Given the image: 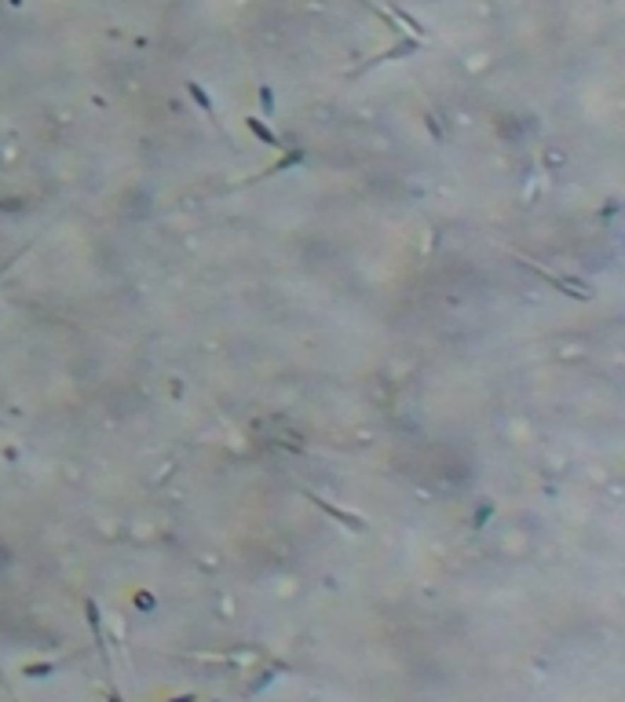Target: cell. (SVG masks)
<instances>
[{
  "mask_svg": "<svg viewBox=\"0 0 625 702\" xmlns=\"http://www.w3.org/2000/svg\"><path fill=\"white\" fill-rule=\"evenodd\" d=\"M296 491L300 494H304L315 508H322V513H326V516H333L340 527H348L351 530V534H366V530H370V523H366L362 516H355V513H348V508H340V505H333V501H326V498H322V494H315L311 491V486H296Z\"/></svg>",
  "mask_w": 625,
  "mask_h": 702,
  "instance_id": "6da1fadb",
  "label": "cell"
},
{
  "mask_svg": "<svg viewBox=\"0 0 625 702\" xmlns=\"http://www.w3.org/2000/svg\"><path fill=\"white\" fill-rule=\"evenodd\" d=\"M421 48H424V40H421V37H402L395 48H387V52L373 55L370 62H362L358 70H351V77H362V74H370L373 66H380V62H392V59H406V55H417Z\"/></svg>",
  "mask_w": 625,
  "mask_h": 702,
  "instance_id": "7a4b0ae2",
  "label": "cell"
},
{
  "mask_svg": "<svg viewBox=\"0 0 625 702\" xmlns=\"http://www.w3.org/2000/svg\"><path fill=\"white\" fill-rule=\"evenodd\" d=\"M84 619H88V629H92V640L99 648V655L110 662V644H106V629H103V611L92 597H84Z\"/></svg>",
  "mask_w": 625,
  "mask_h": 702,
  "instance_id": "3957f363",
  "label": "cell"
},
{
  "mask_svg": "<svg viewBox=\"0 0 625 702\" xmlns=\"http://www.w3.org/2000/svg\"><path fill=\"white\" fill-rule=\"evenodd\" d=\"M308 161V151H304V146H296V151H289L286 158H278L274 165H267L264 168V172L260 176H252L249 183H260V180H271V176H282V172H289V168H296V165H304Z\"/></svg>",
  "mask_w": 625,
  "mask_h": 702,
  "instance_id": "277c9868",
  "label": "cell"
},
{
  "mask_svg": "<svg viewBox=\"0 0 625 702\" xmlns=\"http://www.w3.org/2000/svg\"><path fill=\"white\" fill-rule=\"evenodd\" d=\"M515 264H520V267H527V271H534L537 274V279H542V282H549L556 293H563V296H571V300H589V296L585 293H578V289H571V282H563V279H556V274H549V271H542V267H537V264H530V260H523V257H515Z\"/></svg>",
  "mask_w": 625,
  "mask_h": 702,
  "instance_id": "5b68a950",
  "label": "cell"
},
{
  "mask_svg": "<svg viewBox=\"0 0 625 702\" xmlns=\"http://www.w3.org/2000/svg\"><path fill=\"white\" fill-rule=\"evenodd\" d=\"M187 95H190L194 103H198V110H201V114H205V117H209L212 124H216V129H220V132H223V124L216 121V106H212V95H209V92L201 88V84H198V81H187Z\"/></svg>",
  "mask_w": 625,
  "mask_h": 702,
  "instance_id": "8992f818",
  "label": "cell"
},
{
  "mask_svg": "<svg viewBox=\"0 0 625 702\" xmlns=\"http://www.w3.org/2000/svg\"><path fill=\"white\" fill-rule=\"evenodd\" d=\"M245 124H249V132L260 139L264 146H274V151H282V139L274 136V129H267L264 124V117H245Z\"/></svg>",
  "mask_w": 625,
  "mask_h": 702,
  "instance_id": "52a82bcc",
  "label": "cell"
},
{
  "mask_svg": "<svg viewBox=\"0 0 625 702\" xmlns=\"http://www.w3.org/2000/svg\"><path fill=\"white\" fill-rule=\"evenodd\" d=\"M395 15H399V18H402V23H406V26H409V30H414V33H417V37H421V40H424V37H428V26H424V23H417V18H414V15H409V11H406V8H395Z\"/></svg>",
  "mask_w": 625,
  "mask_h": 702,
  "instance_id": "ba28073f",
  "label": "cell"
},
{
  "mask_svg": "<svg viewBox=\"0 0 625 702\" xmlns=\"http://www.w3.org/2000/svg\"><path fill=\"white\" fill-rule=\"evenodd\" d=\"M23 673H26V677H52L55 666H52V662H33V666H26Z\"/></svg>",
  "mask_w": 625,
  "mask_h": 702,
  "instance_id": "9c48e42d",
  "label": "cell"
},
{
  "mask_svg": "<svg viewBox=\"0 0 625 702\" xmlns=\"http://www.w3.org/2000/svg\"><path fill=\"white\" fill-rule=\"evenodd\" d=\"M490 516H493V501H486L483 508H476V516H472V527H476V530H479V527H483V523H486Z\"/></svg>",
  "mask_w": 625,
  "mask_h": 702,
  "instance_id": "30bf717a",
  "label": "cell"
},
{
  "mask_svg": "<svg viewBox=\"0 0 625 702\" xmlns=\"http://www.w3.org/2000/svg\"><path fill=\"white\" fill-rule=\"evenodd\" d=\"M260 106H264V114H271V110H274V95H271L267 84H260Z\"/></svg>",
  "mask_w": 625,
  "mask_h": 702,
  "instance_id": "8fae6325",
  "label": "cell"
},
{
  "mask_svg": "<svg viewBox=\"0 0 625 702\" xmlns=\"http://www.w3.org/2000/svg\"><path fill=\"white\" fill-rule=\"evenodd\" d=\"M424 124H428V132H432L436 139H443V132H439V124H436V117H432V114H424Z\"/></svg>",
  "mask_w": 625,
  "mask_h": 702,
  "instance_id": "7c38bea8",
  "label": "cell"
},
{
  "mask_svg": "<svg viewBox=\"0 0 625 702\" xmlns=\"http://www.w3.org/2000/svg\"><path fill=\"white\" fill-rule=\"evenodd\" d=\"M23 252H26V249H18L15 257H8L4 264H0V274H4V271H11V264H18V260H23Z\"/></svg>",
  "mask_w": 625,
  "mask_h": 702,
  "instance_id": "4fadbf2b",
  "label": "cell"
},
{
  "mask_svg": "<svg viewBox=\"0 0 625 702\" xmlns=\"http://www.w3.org/2000/svg\"><path fill=\"white\" fill-rule=\"evenodd\" d=\"M103 698H106V702H124V698H121L114 688H103Z\"/></svg>",
  "mask_w": 625,
  "mask_h": 702,
  "instance_id": "5bb4252c",
  "label": "cell"
},
{
  "mask_svg": "<svg viewBox=\"0 0 625 702\" xmlns=\"http://www.w3.org/2000/svg\"><path fill=\"white\" fill-rule=\"evenodd\" d=\"M168 702H198V695H176V698H168Z\"/></svg>",
  "mask_w": 625,
  "mask_h": 702,
  "instance_id": "9a60e30c",
  "label": "cell"
},
{
  "mask_svg": "<svg viewBox=\"0 0 625 702\" xmlns=\"http://www.w3.org/2000/svg\"><path fill=\"white\" fill-rule=\"evenodd\" d=\"M8 4H11V8H23V4H26V0H8Z\"/></svg>",
  "mask_w": 625,
  "mask_h": 702,
  "instance_id": "2e32d148",
  "label": "cell"
}]
</instances>
